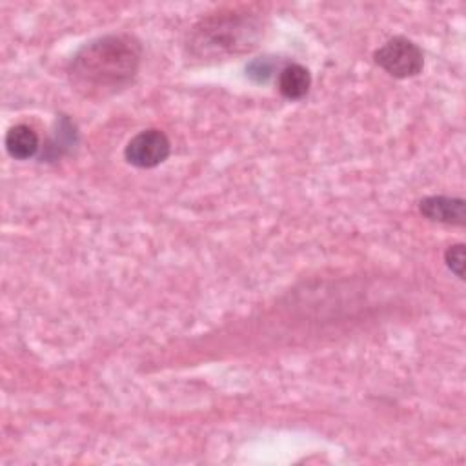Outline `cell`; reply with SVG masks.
<instances>
[{
	"label": "cell",
	"instance_id": "obj_9",
	"mask_svg": "<svg viewBox=\"0 0 466 466\" xmlns=\"http://www.w3.org/2000/svg\"><path fill=\"white\" fill-rule=\"evenodd\" d=\"M444 262L459 279H464V244H453L444 253Z\"/></svg>",
	"mask_w": 466,
	"mask_h": 466
},
{
	"label": "cell",
	"instance_id": "obj_6",
	"mask_svg": "<svg viewBox=\"0 0 466 466\" xmlns=\"http://www.w3.org/2000/svg\"><path fill=\"white\" fill-rule=\"evenodd\" d=\"M277 87L288 100H300L311 87V73L300 64H288L279 71Z\"/></svg>",
	"mask_w": 466,
	"mask_h": 466
},
{
	"label": "cell",
	"instance_id": "obj_8",
	"mask_svg": "<svg viewBox=\"0 0 466 466\" xmlns=\"http://www.w3.org/2000/svg\"><path fill=\"white\" fill-rule=\"evenodd\" d=\"M246 75L257 82V84H264L269 80V76L273 75V60L269 56H260L251 60L246 66Z\"/></svg>",
	"mask_w": 466,
	"mask_h": 466
},
{
	"label": "cell",
	"instance_id": "obj_5",
	"mask_svg": "<svg viewBox=\"0 0 466 466\" xmlns=\"http://www.w3.org/2000/svg\"><path fill=\"white\" fill-rule=\"evenodd\" d=\"M419 211L431 222L450 224V226H464L466 220V202L461 197H446V195H431L424 197L419 202Z\"/></svg>",
	"mask_w": 466,
	"mask_h": 466
},
{
	"label": "cell",
	"instance_id": "obj_3",
	"mask_svg": "<svg viewBox=\"0 0 466 466\" xmlns=\"http://www.w3.org/2000/svg\"><path fill=\"white\" fill-rule=\"evenodd\" d=\"M375 64L395 78L417 76L424 67L422 49L406 36H393L373 53Z\"/></svg>",
	"mask_w": 466,
	"mask_h": 466
},
{
	"label": "cell",
	"instance_id": "obj_2",
	"mask_svg": "<svg viewBox=\"0 0 466 466\" xmlns=\"http://www.w3.org/2000/svg\"><path fill=\"white\" fill-rule=\"evenodd\" d=\"M264 35V22L248 11H220L198 20L187 33L186 51L198 62H218L253 51Z\"/></svg>",
	"mask_w": 466,
	"mask_h": 466
},
{
	"label": "cell",
	"instance_id": "obj_1",
	"mask_svg": "<svg viewBox=\"0 0 466 466\" xmlns=\"http://www.w3.org/2000/svg\"><path fill=\"white\" fill-rule=\"evenodd\" d=\"M142 64V44L127 33H111L84 44L69 64V78L86 95H109L126 87Z\"/></svg>",
	"mask_w": 466,
	"mask_h": 466
},
{
	"label": "cell",
	"instance_id": "obj_7",
	"mask_svg": "<svg viewBox=\"0 0 466 466\" xmlns=\"http://www.w3.org/2000/svg\"><path fill=\"white\" fill-rule=\"evenodd\" d=\"M40 138L36 131L27 124H16L5 133V149L16 160H27L36 155Z\"/></svg>",
	"mask_w": 466,
	"mask_h": 466
},
{
	"label": "cell",
	"instance_id": "obj_4",
	"mask_svg": "<svg viewBox=\"0 0 466 466\" xmlns=\"http://www.w3.org/2000/svg\"><path fill=\"white\" fill-rule=\"evenodd\" d=\"M169 153L171 142L167 135L155 127L142 129L140 133L131 137V140L124 147L126 160L131 166L142 169H149L162 164L169 157Z\"/></svg>",
	"mask_w": 466,
	"mask_h": 466
}]
</instances>
